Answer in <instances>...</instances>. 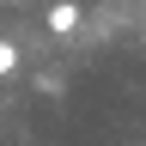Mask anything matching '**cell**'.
Instances as JSON below:
<instances>
[{"label":"cell","instance_id":"cell-1","mask_svg":"<svg viewBox=\"0 0 146 146\" xmlns=\"http://www.w3.org/2000/svg\"><path fill=\"white\" fill-rule=\"evenodd\" d=\"M43 25L55 36H67V31H79V0H49V12H43Z\"/></svg>","mask_w":146,"mask_h":146},{"label":"cell","instance_id":"cell-2","mask_svg":"<svg viewBox=\"0 0 146 146\" xmlns=\"http://www.w3.org/2000/svg\"><path fill=\"white\" fill-rule=\"evenodd\" d=\"M6 73H18V43L0 36V79H6Z\"/></svg>","mask_w":146,"mask_h":146}]
</instances>
